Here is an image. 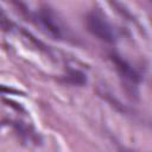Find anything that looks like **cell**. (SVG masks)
Returning <instances> with one entry per match:
<instances>
[{"label":"cell","mask_w":152,"mask_h":152,"mask_svg":"<svg viewBox=\"0 0 152 152\" xmlns=\"http://www.w3.org/2000/svg\"><path fill=\"white\" fill-rule=\"evenodd\" d=\"M34 18L40 24L42 27H44L53 38L63 40V39H70L71 32L62 20L58 13L53 11L52 7L49 5H42L39 10L36 12Z\"/></svg>","instance_id":"cell-1"},{"label":"cell","mask_w":152,"mask_h":152,"mask_svg":"<svg viewBox=\"0 0 152 152\" xmlns=\"http://www.w3.org/2000/svg\"><path fill=\"white\" fill-rule=\"evenodd\" d=\"M86 25L88 27V31L100 40L109 44L116 42V33L114 27L101 12L96 10L88 12L86 17Z\"/></svg>","instance_id":"cell-2"},{"label":"cell","mask_w":152,"mask_h":152,"mask_svg":"<svg viewBox=\"0 0 152 152\" xmlns=\"http://www.w3.org/2000/svg\"><path fill=\"white\" fill-rule=\"evenodd\" d=\"M110 59L114 63L118 72L120 74V76L122 78H125L126 81H128L129 83L137 84L140 81V75L138 74V71L126 61L121 56H119L118 53H112L110 55Z\"/></svg>","instance_id":"cell-3"},{"label":"cell","mask_w":152,"mask_h":152,"mask_svg":"<svg viewBox=\"0 0 152 152\" xmlns=\"http://www.w3.org/2000/svg\"><path fill=\"white\" fill-rule=\"evenodd\" d=\"M62 81L65 82V83H70V84L83 86L84 83H87V77L80 70H69L66 72V75L63 76Z\"/></svg>","instance_id":"cell-4"},{"label":"cell","mask_w":152,"mask_h":152,"mask_svg":"<svg viewBox=\"0 0 152 152\" xmlns=\"http://www.w3.org/2000/svg\"><path fill=\"white\" fill-rule=\"evenodd\" d=\"M13 23L10 20V18L7 17V14L0 8V30L5 31V32H11L13 28Z\"/></svg>","instance_id":"cell-5"},{"label":"cell","mask_w":152,"mask_h":152,"mask_svg":"<svg viewBox=\"0 0 152 152\" xmlns=\"http://www.w3.org/2000/svg\"><path fill=\"white\" fill-rule=\"evenodd\" d=\"M0 94H19V91L15 90V89L8 88V87H6V86L0 84Z\"/></svg>","instance_id":"cell-6"}]
</instances>
